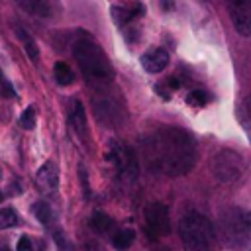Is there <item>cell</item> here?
Masks as SVG:
<instances>
[{
	"label": "cell",
	"instance_id": "16",
	"mask_svg": "<svg viewBox=\"0 0 251 251\" xmlns=\"http://www.w3.org/2000/svg\"><path fill=\"white\" fill-rule=\"evenodd\" d=\"M53 73H55V80H57L61 86H69V84H73V80H75V73H73L71 67H69L67 63H63V61H57V63H55Z\"/></svg>",
	"mask_w": 251,
	"mask_h": 251
},
{
	"label": "cell",
	"instance_id": "17",
	"mask_svg": "<svg viewBox=\"0 0 251 251\" xmlns=\"http://www.w3.org/2000/svg\"><path fill=\"white\" fill-rule=\"evenodd\" d=\"M33 216L41 222V224H51V220H53V210H51V206L47 204V202H43V200H39V202H35L33 204Z\"/></svg>",
	"mask_w": 251,
	"mask_h": 251
},
{
	"label": "cell",
	"instance_id": "15",
	"mask_svg": "<svg viewBox=\"0 0 251 251\" xmlns=\"http://www.w3.org/2000/svg\"><path fill=\"white\" fill-rule=\"evenodd\" d=\"M133 239H135V231L129 229V227H126V229H120V231L114 233V237H112V245H114L118 251H126V249L133 243Z\"/></svg>",
	"mask_w": 251,
	"mask_h": 251
},
{
	"label": "cell",
	"instance_id": "6",
	"mask_svg": "<svg viewBox=\"0 0 251 251\" xmlns=\"http://www.w3.org/2000/svg\"><path fill=\"white\" fill-rule=\"evenodd\" d=\"M108 159L116 165L118 169V175L124 182H135L137 176H139V161H137V155L135 151L129 147V145H122V143H114L112 149H110V155Z\"/></svg>",
	"mask_w": 251,
	"mask_h": 251
},
{
	"label": "cell",
	"instance_id": "19",
	"mask_svg": "<svg viewBox=\"0 0 251 251\" xmlns=\"http://www.w3.org/2000/svg\"><path fill=\"white\" fill-rule=\"evenodd\" d=\"M16 224H18V216H16V212L12 208L0 210V229H8V227H12Z\"/></svg>",
	"mask_w": 251,
	"mask_h": 251
},
{
	"label": "cell",
	"instance_id": "25",
	"mask_svg": "<svg viewBox=\"0 0 251 251\" xmlns=\"http://www.w3.org/2000/svg\"><path fill=\"white\" fill-rule=\"evenodd\" d=\"M178 84H180V82H178L175 76H171V78H169V86H171V88H178Z\"/></svg>",
	"mask_w": 251,
	"mask_h": 251
},
{
	"label": "cell",
	"instance_id": "7",
	"mask_svg": "<svg viewBox=\"0 0 251 251\" xmlns=\"http://www.w3.org/2000/svg\"><path fill=\"white\" fill-rule=\"evenodd\" d=\"M92 106L96 112V118L110 127H116L124 122V106L108 94H98L96 98H92Z\"/></svg>",
	"mask_w": 251,
	"mask_h": 251
},
{
	"label": "cell",
	"instance_id": "12",
	"mask_svg": "<svg viewBox=\"0 0 251 251\" xmlns=\"http://www.w3.org/2000/svg\"><path fill=\"white\" fill-rule=\"evenodd\" d=\"M71 124L75 127V131L80 135V137H86L88 133V126H86V114H84V108L78 100H73L71 102Z\"/></svg>",
	"mask_w": 251,
	"mask_h": 251
},
{
	"label": "cell",
	"instance_id": "18",
	"mask_svg": "<svg viewBox=\"0 0 251 251\" xmlns=\"http://www.w3.org/2000/svg\"><path fill=\"white\" fill-rule=\"evenodd\" d=\"M18 35H20V39L24 41V47H25L27 57H29L31 61H37V59H39V49H37L35 41H33V39L25 33V29H22V27H18Z\"/></svg>",
	"mask_w": 251,
	"mask_h": 251
},
{
	"label": "cell",
	"instance_id": "10",
	"mask_svg": "<svg viewBox=\"0 0 251 251\" xmlns=\"http://www.w3.org/2000/svg\"><path fill=\"white\" fill-rule=\"evenodd\" d=\"M141 65L147 73L157 75L169 65V53L163 47H153V49H149L141 55Z\"/></svg>",
	"mask_w": 251,
	"mask_h": 251
},
{
	"label": "cell",
	"instance_id": "13",
	"mask_svg": "<svg viewBox=\"0 0 251 251\" xmlns=\"http://www.w3.org/2000/svg\"><path fill=\"white\" fill-rule=\"evenodd\" d=\"M16 4L24 12H27L31 16H39V18H47L49 16V4H47V0H16Z\"/></svg>",
	"mask_w": 251,
	"mask_h": 251
},
{
	"label": "cell",
	"instance_id": "1",
	"mask_svg": "<svg viewBox=\"0 0 251 251\" xmlns=\"http://www.w3.org/2000/svg\"><path fill=\"white\" fill-rule=\"evenodd\" d=\"M141 147L145 165L151 171L165 173L169 176H180L196 163V143L192 135L180 127H157L143 139Z\"/></svg>",
	"mask_w": 251,
	"mask_h": 251
},
{
	"label": "cell",
	"instance_id": "20",
	"mask_svg": "<svg viewBox=\"0 0 251 251\" xmlns=\"http://www.w3.org/2000/svg\"><path fill=\"white\" fill-rule=\"evenodd\" d=\"M20 126L24 129H33L35 127V108L33 106H27L24 110V114L20 116Z\"/></svg>",
	"mask_w": 251,
	"mask_h": 251
},
{
	"label": "cell",
	"instance_id": "22",
	"mask_svg": "<svg viewBox=\"0 0 251 251\" xmlns=\"http://www.w3.org/2000/svg\"><path fill=\"white\" fill-rule=\"evenodd\" d=\"M18 251H31V239L27 235H22L18 239Z\"/></svg>",
	"mask_w": 251,
	"mask_h": 251
},
{
	"label": "cell",
	"instance_id": "26",
	"mask_svg": "<svg viewBox=\"0 0 251 251\" xmlns=\"http://www.w3.org/2000/svg\"><path fill=\"white\" fill-rule=\"evenodd\" d=\"M0 251H10V249L8 247H0Z\"/></svg>",
	"mask_w": 251,
	"mask_h": 251
},
{
	"label": "cell",
	"instance_id": "9",
	"mask_svg": "<svg viewBox=\"0 0 251 251\" xmlns=\"http://www.w3.org/2000/svg\"><path fill=\"white\" fill-rule=\"evenodd\" d=\"M226 8L235 31L243 37L251 35V0H226Z\"/></svg>",
	"mask_w": 251,
	"mask_h": 251
},
{
	"label": "cell",
	"instance_id": "5",
	"mask_svg": "<svg viewBox=\"0 0 251 251\" xmlns=\"http://www.w3.org/2000/svg\"><path fill=\"white\" fill-rule=\"evenodd\" d=\"M243 159L239 153L231 151V149H222L218 151L212 161H210V171L214 175L216 180L220 182H233L241 176L243 173Z\"/></svg>",
	"mask_w": 251,
	"mask_h": 251
},
{
	"label": "cell",
	"instance_id": "21",
	"mask_svg": "<svg viewBox=\"0 0 251 251\" xmlns=\"http://www.w3.org/2000/svg\"><path fill=\"white\" fill-rule=\"evenodd\" d=\"M206 92L204 90H192L190 94H188V98H186V102L188 104H192V106H204L206 104Z\"/></svg>",
	"mask_w": 251,
	"mask_h": 251
},
{
	"label": "cell",
	"instance_id": "8",
	"mask_svg": "<svg viewBox=\"0 0 251 251\" xmlns=\"http://www.w3.org/2000/svg\"><path fill=\"white\" fill-rule=\"evenodd\" d=\"M145 224L151 237H163L171 231L169 210L161 202H151L145 206Z\"/></svg>",
	"mask_w": 251,
	"mask_h": 251
},
{
	"label": "cell",
	"instance_id": "11",
	"mask_svg": "<svg viewBox=\"0 0 251 251\" xmlns=\"http://www.w3.org/2000/svg\"><path fill=\"white\" fill-rule=\"evenodd\" d=\"M35 182H37V186H39L41 192H45V194L53 192V190L57 188V184H59L57 167H55L51 161H47L45 165H41V169H39L37 175H35Z\"/></svg>",
	"mask_w": 251,
	"mask_h": 251
},
{
	"label": "cell",
	"instance_id": "24",
	"mask_svg": "<svg viewBox=\"0 0 251 251\" xmlns=\"http://www.w3.org/2000/svg\"><path fill=\"white\" fill-rule=\"evenodd\" d=\"M243 108H245V114L249 116V120H251V94L245 98V104H243Z\"/></svg>",
	"mask_w": 251,
	"mask_h": 251
},
{
	"label": "cell",
	"instance_id": "2",
	"mask_svg": "<svg viewBox=\"0 0 251 251\" xmlns=\"http://www.w3.org/2000/svg\"><path fill=\"white\" fill-rule=\"evenodd\" d=\"M73 55L82 71V75L96 84H106L112 80V65L108 61V57L104 55V51L88 37H82L78 41H75L73 45Z\"/></svg>",
	"mask_w": 251,
	"mask_h": 251
},
{
	"label": "cell",
	"instance_id": "23",
	"mask_svg": "<svg viewBox=\"0 0 251 251\" xmlns=\"http://www.w3.org/2000/svg\"><path fill=\"white\" fill-rule=\"evenodd\" d=\"M55 241H57L59 251H67V241H65V237H63V233H61V231H57V233H55Z\"/></svg>",
	"mask_w": 251,
	"mask_h": 251
},
{
	"label": "cell",
	"instance_id": "3",
	"mask_svg": "<svg viewBox=\"0 0 251 251\" xmlns=\"http://www.w3.org/2000/svg\"><path fill=\"white\" fill-rule=\"evenodd\" d=\"M178 235L186 251H212L216 245V229L212 222L198 212H188L180 218Z\"/></svg>",
	"mask_w": 251,
	"mask_h": 251
},
{
	"label": "cell",
	"instance_id": "4",
	"mask_svg": "<svg viewBox=\"0 0 251 251\" xmlns=\"http://www.w3.org/2000/svg\"><path fill=\"white\" fill-rule=\"evenodd\" d=\"M220 235L226 245L243 249L251 241V214L237 206L224 210L220 214Z\"/></svg>",
	"mask_w": 251,
	"mask_h": 251
},
{
	"label": "cell",
	"instance_id": "27",
	"mask_svg": "<svg viewBox=\"0 0 251 251\" xmlns=\"http://www.w3.org/2000/svg\"><path fill=\"white\" fill-rule=\"evenodd\" d=\"M2 198H4V196H2V192H0V202H2Z\"/></svg>",
	"mask_w": 251,
	"mask_h": 251
},
{
	"label": "cell",
	"instance_id": "14",
	"mask_svg": "<svg viewBox=\"0 0 251 251\" xmlns=\"http://www.w3.org/2000/svg\"><path fill=\"white\" fill-rule=\"evenodd\" d=\"M112 226H114V220L104 212H94L92 218H90V227L96 233H106V231L112 229Z\"/></svg>",
	"mask_w": 251,
	"mask_h": 251
}]
</instances>
